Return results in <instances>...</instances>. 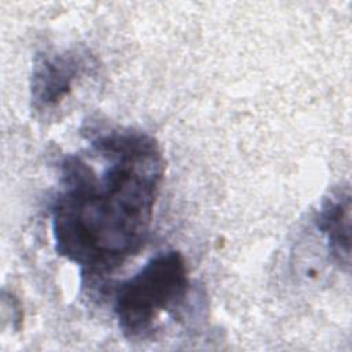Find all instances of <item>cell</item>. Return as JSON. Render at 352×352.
I'll return each mask as SVG.
<instances>
[{"label": "cell", "mask_w": 352, "mask_h": 352, "mask_svg": "<svg viewBox=\"0 0 352 352\" xmlns=\"http://www.w3.org/2000/svg\"><path fill=\"white\" fill-rule=\"evenodd\" d=\"M87 154L60 162L51 204L55 250L92 283L104 279L146 245L164 177L158 142L136 129L96 135Z\"/></svg>", "instance_id": "cell-1"}, {"label": "cell", "mask_w": 352, "mask_h": 352, "mask_svg": "<svg viewBox=\"0 0 352 352\" xmlns=\"http://www.w3.org/2000/svg\"><path fill=\"white\" fill-rule=\"evenodd\" d=\"M190 292L188 268L177 250L160 252L114 290L113 311L128 340L148 338L164 314L176 312Z\"/></svg>", "instance_id": "cell-2"}, {"label": "cell", "mask_w": 352, "mask_h": 352, "mask_svg": "<svg viewBox=\"0 0 352 352\" xmlns=\"http://www.w3.org/2000/svg\"><path fill=\"white\" fill-rule=\"evenodd\" d=\"M98 66L84 47L40 51L33 58L30 103L37 113L54 111L72 94L76 82Z\"/></svg>", "instance_id": "cell-3"}, {"label": "cell", "mask_w": 352, "mask_h": 352, "mask_svg": "<svg viewBox=\"0 0 352 352\" xmlns=\"http://www.w3.org/2000/svg\"><path fill=\"white\" fill-rule=\"evenodd\" d=\"M315 223L327 241L329 254L341 270L348 272L351 267V190L348 184L324 197Z\"/></svg>", "instance_id": "cell-4"}]
</instances>
